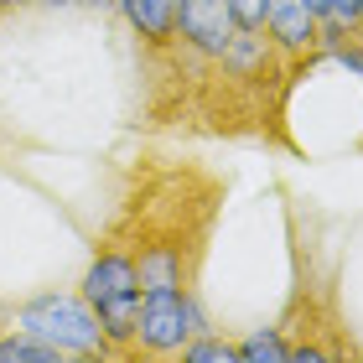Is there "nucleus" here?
<instances>
[{"mask_svg": "<svg viewBox=\"0 0 363 363\" xmlns=\"http://www.w3.org/2000/svg\"><path fill=\"white\" fill-rule=\"evenodd\" d=\"M16 333H31L42 342H52L57 353L68 358H109L120 353L104 337V322L89 301H73V296H37L16 311Z\"/></svg>", "mask_w": 363, "mask_h": 363, "instance_id": "f257e3e1", "label": "nucleus"}, {"mask_svg": "<svg viewBox=\"0 0 363 363\" xmlns=\"http://www.w3.org/2000/svg\"><path fill=\"white\" fill-rule=\"evenodd\" d=\"M140 275H135V255L125 250H104L94 255V265L84 275V301L99 311L104 337L114 348H135V322H140Z\"/></svg>", "mask_w": 363, "mask_h": 363, "instance_id": "f03ea898", "label": "nucleus"}, {"mask_svg": "<svg viewBox=\"0 0 363 363\" xmlns=\"http://www.w3.org/2000/svg\"><path fill=\"white\" fill-rule=\"evenodd\" d=\"M203 333L192 291H145L140 296V322H135V348L140 353H182Z\"/></svg>", "mask_w": 363, "mask_h": 363, "instance_id": "7ed1b4c3", "label": "nucleus"}, {"mask_svg": "<svg viewBox=\"0 0 363 363\" xmlns=\"http://www.w3.org/2000/svg\"><path fill=\"white\" fill-rule=\"evenodd\" d=\"M177 37L192 47L197 57H213L218 62L228 52V42L239 37V26H234V16H228L223 0H182V11H177Z\"/></svg>", "mask_w": 363, "mask_h": 363, "instance_id": "20e7f679", "label": "nucleus"}, {"mask_svg": "<svg viewBox=\"0 0 363 363\" xmlns=\"http://www.w3.org/2000/svg\"><path fill=\"white\" fill-rule=\"evenodd\" d=\"M270 42L280 47V52H291V57H311L317 52V37H322V16L306 6V0H270Z\"/></svg>", "mask_w": 363, "mask_h": 363, "instance_id": "39448f33", "label": "nucleus"}, {"mask_svg": "<svg viewBox=\"0 0 363 363\" xmlns=\"http://www.w3.org/2000/svg\"><path fill=\"white\" fill-rule=\"evenodd\" d=\"M135 275H140V291H182V286H187V275H182V250L172 239L140 244Z\"/></svg>", "mask_w": 363, "mask_h": 363, "instance_id": "423d86ee", "label": "nucleus"}, {"mask_svg": "<svg viewBox=\"0 0 363 363\" xmlns=\"http://www.w3.org/2000/svg\"><path fill=\"white\" fill-rule=\"evenodd\" d=\"M125 11V21L140 31L145 42H172L177 37V11L182 0H114Z\"/></svg>", "mask_w": 363, "mask_h": 363, "instance_id": "0eeeda50", "label": "nucleus"}, {"mask_svg": "<svg viewBox=\"0 0 363 363\" xmlns=\"http://www.w3.org/2000/svg\"><path fill=\"white\" fill-rule=\"evenodd\" d=\"M57 358H68V353H57L52 342H42L31 333H16V327H11V337H0V363H57Z\"/></svg>", "mask_w": 363, "mask_h": 363, "instance_id": "6e6552de", "label": "nucleus"}, {"mask_svg": "<svg viewBox=\"0 0 363 363\" xmlns=\"http://www.w3.org/2000/svg\"><path fill=\"white\" fill-rule=\"evenodd\" d=\"M265 358H291V342L275 327H259L250 342H239V363H265Z\"/></svg>", "mask_w": 363, "mask_h": 363, "instance_id": "1a4fd4ad", "label": "nucleus"}, {"mask_svg": "<svg viewBox=\"0 0 363 363\" xmlns=\"http://www.w3.org/2000/svg\"><path fill=\"white\" fill-rule=\"evenodd\" d=\"M182 358H187V363H234L239 348L223 342V337H192L187 348H182Z\"/></svg>", "mask_w": 363, "mask_h": 363, "instance_id": "9d476101", "label": "nucleus"}, {"mask_svg": "<svg viewBox=\"0 0 363 363\" xmlns=\"http://www.w3.org/2000/svg\"><path fill=\"white\" fill-rule=\"evenodd\" d=\"M223 6L239 31H265V21H270V0H223Z\"/></svg>", "mask_w": 363, "mask_h": 363, "instance_id": "9b49d317", "label": "nucleus"}, {"mask_svg": "<svg viewBox=\"0 0 363 363\" xmlns=\"http://www.w3.org/2000/svg\"><path fill=\"white\" fill-rule=\"evenodd\" d=\"M327 57L342 62V68H353V73L363 78V42H358V31H348L342 42H333V47H327Z\"/></svg>", "mask_w": 363, "mask_h": 363, "instance_id": "f8f14e48", "label": "nucleus"}, {"mask_svg": "<svg viewBox=\"0 0 363 363\" xmlns=\"http://www.w3.org/2000/svg\"><path fill=\"white\" fill-rule=\"evenodd\" d=\"M327 16L358 31V26H363V0H333V6H327Z\"/></svg>", "mask_w": 363, "mask_h": 363, "instance_id": "ddd939ff", "label": "nucleus"}, {"mask_svg": "<svg viewBox=\"0 0 363 363\" xmlns=\"http://www.w3.org/2000/svg\"><path fill=\"white\" fill-rule=\"evenodd\" d=\"M291 358H296V363H322V358H333V353H327V348H317V342H296V348H291Z\"/></svg>", "mask_w": 363, "mask_h": 363, "instance_id": "4468645a", "label": "nucleus"}, {"mask_svg": "<svg viewBox=\"0 0 363 363\" xmlns=\"http://www.w3.org/2000/svg\"><path fill=\"white\" fill-rule=\"evenodd\" d=\"M306 6L317 11V16H327V6H333V0H306Z\"/></svg>", "mask_w": 363, "mask_h": 363, "instance_id": "2eb2a0df", "label": "nucleus"}, {"mask_svg": "<svg viewBox=\"0 0 363 363\" xmlns=\"http://www.w3.org/2000/svg\"><path fill=\"white\" fill-rule=\"evenodd\" d=\"M0 6H31V0H0Z\"/></svg>", "mask_w": 363, "mask_h": 363, "instance_id": "dca6fc26", "label": "nucleus"}, {"mask_svg": "<svg viewBox=\"0 0 363 363\" xmlns=\"http://www.w3.org/2000/svg\"><path fill=\"white\" fill-rule=\"evenodd\" d=\"M37 6H68V0H37Z\"/></svg>", "mask_w": 363, "mask_h": 363, "instance_id": "f3484780", "label": "nucleus"}, {"mask_svg": "<svg viewBox=\"0 0 363 363\" xmlns=\"http://www.w3.org/2000/svg\"><path fill=\"white\" fill-rule=\"evenodd\" d=\"M84 6H109V0H84Z\"/></svg>", "mask_w": 363, "mask_h": 363, "instance_id": "a211bd4d", "label": "nucleus"}]
</instances>
